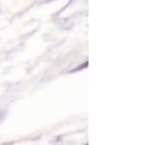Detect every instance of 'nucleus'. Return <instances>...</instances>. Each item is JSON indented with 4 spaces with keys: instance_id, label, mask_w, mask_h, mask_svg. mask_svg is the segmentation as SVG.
<instances>
[]
</instances>
